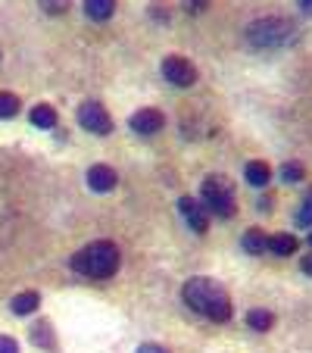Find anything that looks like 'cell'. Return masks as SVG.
Masks as SVG:
<instances>
[{
  "label": "cell",
  "mask_w": 312,
  "mask_h": 353,
  "mask_svg": "<svg viewBox=\"0 0 312 353\" xmlns=\"http://www.w3.org/2000/svg\"><path fill=\"white\" fill-rule=\"evenodd\" d=\"M244 179L250 181L253 188H266L269 181H272V166H269L266 160H250L244 166Z\"/></svg>",
  "instance_id": "cell-12"
},
{
  "label": "cell",
  "mask_w": 312,
  "mask_h": 353,
  "mask_svg": "<svg viewBox=\"0 0 312 353\" xmlns=\"http://www.w3.org/2000/svg\"><path fill=\"white\" fill-rule=\"evenodd\" d=\"M128 125H132L138 134H156V132H163V125H166V116H163L156 107H144V110H138V113H132Z\"/></svg>",
  "instance_id": "cell-8"
},
{
  "label": "cell",
  "mask_w": 312,
  "mask_h": 353,
  "mask_svg": "<svg viewBox=\"0 0 312 353\" xmlns=\"http://www.w3.org/2000/svg\"><path fill=\"white\" fill-rule=\"evenodd\" d=\"M19 97L10 91H0V119H13L16 113H19Z\"/></svg>",
  "instance_id": "cell-18"
},
{
  "label": "cell",
  "mask_w": 312,
  "mask_h": 353,
  "mask_svg": "<svg viewBox=\"0 0 312 353\" xmlns=\"http://www.w3.org/2000/svg\"><path fill=\"white\" fill-rule=\"evenodd\" d=\"M32 125L38 128H56V110L50 107V103H38V107H32Z\"/></svg>",
  "instance_id": "cell-14"
},
{
  "label": "cell",
  "mask_w": 312,
  "mask_h": 353,
  "mask_svg": "<svg viewBox=\"0 0 312 353\" xmlns=\"http://www.w3.org/2000/svg\"><path fill=\"white\" fill-rule=\"evenodd\" d=\"M185 303L194 313L206 316L213 322H228L234 316L231 297L225 294V288L213 279H191L185 285Z\"/></svg>",
  "instance_id": "cell-1"
},
{
  "label": "cell",
  "mask_w": 312,
  "mask_h": 353,
  "mask_svg": "<svg viewBox=\"0 0 312 353\" xmlns=\"http://www.w3.org/2000/svg\"><path fill=\"white\" fill-rule=\"evenodd\" d=\"M247 325H250L253 332H272L275 313H269V310L256 307V310H250V313H247Z\"/></svg>",
  "instance_id": "cell-15"
},
{
  "label": "cell",
  "mask_w": 312,
  "mask_h": 353,
  "mask_svg": "<svg viewBox=\"0 0 312 353\" xmlns=\"http://www.w3.org/2000/svg\"><path fill=\"white\" fill-rule=\"evenodd\" d=\"M178 213L185 216V222L191 225V232H197V234L209 232V213H206V207L197 197H181L178 200Z\"/></svg>",
  "instance_id": "cell-7"
},
{
  "label": "cell",
  "mask_w": 312,
  "mask_h": 353,
  "mask_svg": "<svg viewBox=\"0 0 312 353\" xmlns=\"http://www.w3.org/2000/svg\"><path fill=\"white\" fill-rule=\"evenodd\" d=\"M34 341H38L41 347H50V338H47V325H44V322L34 328Z\"/></svg>",
  "instance_id": "cell-22"
},
{
  "label": "cell",
  "mask_w": 312,
  "mask_h": 353,
  "mask_svg": "<svg viewBox=\"0 0 312 353\" xmlns=\"http://www.w3.org/2000/svg\"><path fill=\"white\" fill-rule=\"evenodd\" d=\"M38 303H41L38 291H22V294H16V297L10 300V310H13L16 316H28V313L38 310Z\"/></svg>",
  "instance_id": "cell-13"
},
{
  "label": "cell",
  "mask_w": 312,
  "mask_h": 353,
  "mask_svg": "<svg viewBox=\"0 0 312 353\" xmlns=\"http://www.w3.org/2000/svg\"><path fill=\"white\" fill-rule=\"evenodd\" d=\"M163 75H166V81H172L178 88H191L197 81V66L187 57H166L163 60Z\"/></svg>",
  "instance_id": "cell-6"
},
{
  "label": "cell",
  "mask_w": 312,
  "mask_h": 353,
  "mask_svg": "<svg viewBox=\"0 0 312 353\" xmlns=\"http://www.w3.org/2000/svg\"><path fill=\"white\" fill-rule=\"evenodd\" d=\"M79 122H81V128H87V132H94V134H110L113 132V116L107 113V107H100L97 100H85V103H81Z\"/></svg>",
  "instance_id": "cell-5"
},
{
  "label": "cell",
  "mask_w": 312,
  "mask_h": 353,
  "mask_svg": "<svg viewBox=\"0 0 312 353\" xmlns=\"http://www.w3.org/2000/svg\"><path fill=\"white\" fill-rule=\"evenodd\" d=\"M240 247L250 256H262V254H269V234L262 228H247L244 238H240Z\"/></svg>",
  "instance_id": "cell-11"
},
{
  "label": "cell",
  "mask_w": 312,
  "mask_h": 353,
  "mask_svg": "<svg viewBox=\"0 0 312 353\" xmlns=\"http://www.w3.org/2000/svg\"><path fill=\"white\" fill-rule=\"evenodd\" d=\"M185 7H187V13H203L209 7V0H185Z\"/></svg>",
  "instance_id": "cell-21"
},
{
  "label": "cell",
  "mask_w": 312,
  "mask_h": 353,
  "mask_svg": "<svg viewBox=\"0 0 312 353\" xmlns=\"http://www.w3.org/2000/svg\"><path fill=\"white\" fill-rule=\"evenodd\" d=\"M306 247H309V250H312V232L306 234Z\"/></svg>",
  "instance_id": "cell-27"
},
{
  "label": "cell",
  "mask_w": 312,
  "mask_h": 353,
  "mask_svg": "<svg viewBox=\"0 0 312 353\" xmlns=\"http://www.w3.org/2000/svg\"><path fill=\"white\" fill-rule=\"evenodd\" d=\"M38 3H41V10L50 16H63L69 10V0H38Z\"/></svg>",
  "instance_id": "cell-20"
},
{
  "label": "cell",
  "mask_w": 312,
  "mask_h": 353,
  "mask_svg": "<svg viewBox=\"0 0 312 353\" xmlns=\"http://www.w3.org/2000/svg\"><path fill=\"white\" fill-rule=\"evenodd\" d=\"M138 353H169V350L160 344H144V347H138Z\"/></svg>",
  "instance_id": "cell-25"
},
{
  "label": "cell",
  "mask_w": 312,
  "mask_h": 353,
  "mask_svg": "<svg viewBox=\"0 0 312 353\" xmlns=\"http://www.w3.org/2000/svg\"><path fill=\"white\" fill-rule=\"evenodd\" d=\"M116 181H119V175H116V169L107 166V163H97V166L87 169V185H91L94 191H113Z\"/></svg>",
  "instance_id": "cell-9"
},
{
  "label": "cell",
  "mask_w": 312,
  "mask_h": 353,
  "mask_svg": "<svg viewBox=\"0 0 312 353\" xmlns=\"http://www.w3.org/2000/svg\"><path fill=\"white\" fill-rule=\"evenodd\" d=\"M119 247L113 241H94V244L81 247L79 254L72 256V272L85 275V279H94V281H103V279H113L119 272Z\"/></svg>",
  "instance_id": "cell-2"
},
{
  "label": "cell",
  "mask_w": 312,
  "mask_h": 353,
  "mask_svg": "<svg viewBox=\"0 0 312 353\" xmlns=\"http://www.w3.org/2000/svg\"><path fill=\"white\" fill-rule=\"evenodd\" d=\"M297 7L303 10L306 16H312V0H297Z\"/></svg>",
  "instance_id": "cell-26"
},
{
  "label": "cell",
  "mask_w": 312,
  "mask_h": 353,
  "mask_svg": "<svg viewBox=\"0 0 312 353\" xmlns=\"http://www.w3.org/2000/svg\"><path fill=\"white\" fill-rule=\"evenodd\" d=\"M278 175L284 185H300V181H306V166L300 160H287V163H281Z\"/></svg>",
  "instance_id": "cell-17"
},
{
  "label": "cell",
  "mask_w": 312,
  "mask_h": 353,
  "mask_svg": "<svg viewBox=\"0 0 312 353\" xmlns=\"http://www.w3.org/2000/svg\"><path fill=\"white\" fill-rule=\"evenodd\" d=\"M200 203L206 207V213L219 216V219H234V213H238L234 185L225 175H206L200 185Z\"/></svg>",
  "instance_id": "cell-3"
},
{
  "label": "cell",
  "mask_w": 312,
  "mask_h": 353,
  "mask_svg": "<svg viewBox=\"0 0 312 353\" xmlns=\"http://www.w3.org/2000/svg\"><path fill=\"white\" fill-rule=\"evenodd\" d=\"M0 353H19V347L13 338H0Z\"/></svg>",
  "instance_id": "cell-23"
},
{
  "label": "cell",
  "mask_w": 312,
  "mask_h": 353,
  "mask_svg": "<svg viewBox=\"0 0 312 353\" xmlns=\"http://www.w3.org/2000/svg\"><path fill=\"white\" fill-rule=\"evenodd\" d=\"M85 13L91 16V19L103 22L116 13V0H85Z\"/></svg>",
  "instance_id": "cell-16"
},
{
  "label": "cell",
  "mask_w": 312,
  "mask_h": 353,
  "mask_svg": "<svg viewBox=\"0 0 312 353\" xmlns=\"http://www.w3.org/2000/svg\"><path fill=\"white\" fill-rule=\"evenodd\" d=\"M250 41L256 47H278V44H284L287 38H293V26L287 19H259V22H253L250 28Z\"/></svg>",
  "instance_id": "cell-4"
},
{
  "label": "cell",
  "mask_w": 312,
  "mask_h": 353,
  "mask_svg": "<svg viewBox=\"0 0 312 353\" xmlns=\"http://www.w3.org/2000/svg\"><path fill=\"white\" fill-rule=\"evenodd\" d=\"M297 225L300 228H312V188L306 191L303 203H300V210H297Z\"/></svg>",
  "instance_id": "cell-19"
},
{
  "label": "cell",
  "mask_w": 312,
  "mask_h": 353,
  "mask_svg": "<svg viewBox=\"0 0 312 353\" xmlns=\"http://www.w3.org/2000/svg\"><path fill=\"white\" fill-rule=\"evenodd\" d=\"M300 269L312 279V250H306V256H300Z\"/></svg>",
  "instance_id": "cell-24"
},
{
  "label": "cell",
  "mask_w": 312,
  "mask_h": 353,
  "mask_svg": "<svg viewBox=\"0 0 312 353\" xmlns=\"http://www.w3.org/2000/svg\"><path fill=\"white\" fill-rule=\"evenodd\" d=\"M300 250V238L297 234H291V232H275V234H269V254L272 256H293Z\"/></svg>",
  "instance_id": "cell-10"
}]
</instances>
